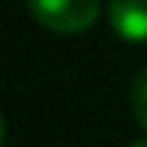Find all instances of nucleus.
<instances>
[{
  "instance_id": "1",
  "label": "nucleus",
  "mask_w": 147,
  "mask_h": 147,
  "mask_svg": "<svg viewBox=\"0 0 147 147\" xmlns=\"http://www.w3.org/2000/svg\"><path fill=\"white\" fill-rule=\"evenodd\" d=\"M27 9L54 33H81L96 24L99 0H27Z\"/></svg>"
},
{
  "instance_id": "2",
  "label": "nucleus",
  "mask_w": 147,
  "mask_h": 147,
  "mask_svg": "<svg viewBox=\"0 0 147 147\" xmlns=\"http://www.w3.org/2000/svg\"><path fill=\"white\" fill-rule=\"evenodd\" d=\"M111 30L126 42H147V0H111Z\"/></svg>"
},
{
  "instance_id": "5",
  "label": "nucleus",
  "mask_w": 147,
  "mask_h": 147,
  "mask_svg": "<svg viewBox=\"0 0 147 147\" xmlns=\"http://www.w3.org/2000/svg\"><path fill=\"white\" fill-rule=\"evenodd\" d=\"M129 147H147V138H141V141H135V144H129Z\"/></svg>"
},
{
  "instance_id": "4",
  "label": "nucleus",
  "mask_w": 147,
  "mask_h": 147,
  "mask_svg": "<svg viewBox=\"0 0 147 147\" xmlns=\"http://www.w3.org/2000/svg\"><path fill=\"white\" fill-rule=\"evenodd\" d=\"M3 138H6V126H3V114H0V147H3Z\"/></svg>"
},
{
  "instance_id": "3",
  "label": "nucleus",
  "mask_w": 147,
  "mask_h": 147,
  "mask_svg": "<svg viewBox=\"0 0 147 147\" xmlns=\"http://www.w3.org/2000/svg\"><path fill=\"white\" fill-rule=\"evenodd\" d=\"M129 105H132V117H135V123L141 126V129H147V66H141L138 75L132 78Z\"/></svg>"
}]
</instances>
